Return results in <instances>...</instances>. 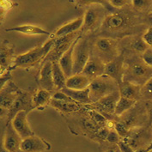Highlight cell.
Instances as JSON below:
<instances>
[{"instance_id": "12", "label": "cell", "mask_w": 152, "mask_h": 152, "mask_svg": "<svg viewBox=\"0 0 152 152\" xmlns=\"http://www.w3.org/2000/svg\"><path fill=\"white\" fill-rule=\"evenodd\" d=\"M125 71L124 67V58L123 57L118 56L111 62L105 64L104 75L110 77L115 80L118 84L123 81V74Z\"/></svg>"}, {"instance_id": "17", "label": "cell", "mask_w": 152, "mask_h": 152, "mask_svg": "<svg viewBox=\"0 0 152 152\" xmlns=\"http://www.w3.org/2000/svg\"><path fill=\"white\" fill-rule=\"evenodd\" d=\"M120 97V94L119 89L115 90L112 93L103 96L100 100H98L96 102H95L98 108L101 111H104L105 113H114L115 111V107L119 101Z\"/></svg>"}, {"instance_id": "47", "label": "cell", "mask_w": 152, "mask_h": 152, "mask_svg": "<svg viewBox=\"0 0 152 152\" xmlns=\"http://www.w3.org/2000/svg\"><path fill=\"white\" fill-rule=\"evenodd\" d=\"M145 150H146V151L149 152L151 151H152V142H151L150 144L147 145V147L145 148Z\"/></svg>"}, {"instance_id": "51", "label": "cell", "mask_w": 152, "mask_h": 152, "mask_svg": "<svg viewBox=\"0 0 152 152\" xmlns=\"http://www.w3.org/2000/svg\"><path fill=\"white\" fill-rule=\"evenodd\" d=\"M152 124V123H151ZM151 135H152V126H151Z\"/></svg>"}, {"instance_id": "14", "label": "cell", "mask_w": 152, "mask_h": 152, "mask_svg": "<svg viewBox=\"0 0 152 152\" xmlns=\"http://www.w3.org/2000/svg\"><path fill=\"white\" fill-rule=\"evenodd\" d=\"M105 64L98 57H90L81 73L92 81L100 76L104 75Z\"/></svg>"}, {"instance_id": "21", "label": "cell", "mask_w": 152, "mask_h": 152, "mask_svg": "<svg viewBox=\"0 0 152 152\" xmlns=\"http://www.w3.org/2000/svg\"><path fill=\"white\" fill-rule=\"evenodd\" d=\"M14 48L9 45L8 41L0 43V70H8L13 63Z\"/></svg>"}, {"instance_id": "25", "label": "cell", "mask_w": 152, "mask_h": 152, "mask_svg": "<svg viewBox=\"0 0 152 152\" xmlns=\"http://www.w3.org/2000/svg\"><path fill=\"white\" fill-rule=\"evenodd\" d=\"M6 31H15V32L22 33L24 34H31V35H50V33L47 31L46 29L34 26L30 24H25V25H21L17 27H13L10 28H7Z\"/></svg>"}, {"instance_id": "32", "label": "cell", "mask_w": 152, "mask_h": 152, "mask_svg": "<svg viewBox=\"0 0 152 152\" xmlns=\"http://www.w3.org/2000/svg\"><path fill=\"white\" fill-rule=\"evenodd\" d=\"M113 129L116 131V132L119 134L120 138H125L128 135L130 129L127 127V126L125 123L122 122H114L113 123Z\"/></svg>"}, {"instance_id": "1", "label": "cell", "mask_w": 152, "mask_h": 152, "mask_svg": "<svg viewBox=\"0 0 152 152\" xmlns=\"http://www.w3.org/2000/svg\"><path fill=\"white\" fill-rule=\"evenodd\" d=\"M54 40H55L53 38H51L43 46L36 47L25 53L20 54L14 59L12 65L10 67V69H28L34 67L35 64L40 63L45 58H47L49 52L51 51L53 46Z\"/></svg>"}, {"instance_id": "41", "label": "cell", "mask_w": 152, "mask_h": 152, "mask_svg": "<svg viewBox=\"0 0 152 152\" xmlns=\"http://www.w3.org/2000/svg\"><path fill=\"white\" fill-rule=\"evenodd\" d=\"M109 131H110V130L107 128V127H106V126L102 127V128L98 131V133H97V134H98V137H99L101 139H107V137L108 135Z\"/></svg>"}, {"instance_id": "29", "label": "cell", "mask_w": 152, "mask_h": 152, "mask_svg": "<svg viewBox=\"0 0 152 152\" xmlns=\"http://www.w3.org/2000/svg\"><path fill=\"white\" fill-rule=\"evenodd\" d=\"M140 96L144 100L152 101V77L141 86Z\"/></svg>"}, {"instance_id": "13", "label": "cell", "mask_w": 152, "mask_h": 152, "mask_svg": "<svg viewBox=\"0 0 152 152\" xmlns=\"http://www.w3.org/2000/svg\"><path fill=\"white\" fill-rule=\"evenodd\" d=\"M32 109H34L32 104V96L29 95V93L23 92L21 90L13 106L9 109L8 116L12 119L16 113L21 110H24L29 113Z\"/></svg>"}, {"instance_id": "10", "label": "cell", "mask_w": 152, "mask_h": 152, "mask_svg": "<svg viewBox=\"0 0 152 152\" xmlns=\"http://www.w3.org/2000/svg\"><path fill=\"white\" fill-rule=\"evenodd\" d=\"M21 89H19L15 83L9 82L0 91V107L10 109L15 102Z\"/></svg>"}, {"instance_id": "45", "label": "cell", "mask_w": 152, "mask_h": 152, "mask_svg": "<svg viewBox=\"0 0 152 152\" xmlns=\"http://www.w3.org/2000/svg\"><path fill=\"white\" fill-rule=\"evenodd\" d=\"M9 3H10V2H7V1H6V2H5V1H4V0H0V6H1V7H4V8H8L9 6H7V4H8Z\"/></svg>"}, {"instance_id": "23", "label": "cell", "mask_w": 152, "mask_h": 152, "mask_svg": "<svg viewBox=\"0 0 152 152\" xmlns=\"http://www.w3.org/2000/svg\"><path fill=\"white\" fill-rule=\"evenodd\" d=\"M52 93L44 88L38 89L32 96V104L34 108L43 109L48 105H50L52 100Z\"/></svg>"}, {"instance_id": "22", "label": "cell", "mask_w": 152, "mask_h": 152, "mask_svg": "<svg viewBox=\"0 0 152 152\" xmlns=\"http://www.w3.org/2000/svg\"><path fill=\"white\" fill-rule=\"evenodd\" d=\"M64 94L70 96L73 101L81 104H92V102L89 97V88L82 89V90H74L64 87L60 89Z\"/></svg>"}, {"instance_id": "3", "label": "cell", "mask_w": 152, "mask_h": 152, "mask_svg": "<svg viewBox=\"0 0 152 152\" xmlns=\"http://www.w3.org/2000/svg\"><path fill=\"white\" fill-rule=\"evenodd\" d=\"M152 77V68L143 63L134 62L124 71L123 81L130 82L137 85H143Z\"/></svg>"}, {"instance_id": "5", "label": "cell", "mask_w": 152, "mask_h": 152, "mask_svg": "<svg viewBox=\"0 0 152 152\" xmlns=\"http://www.w3.org/2000/svg\"><path fill=\"white\" fill-rule=\"evenodd\" d=\"M90 58V51L87 40H81L76 44L73 50V74L81 73Z\"/></svg>"}, {"instance_id": "37", "label": "cell", "mask_w": 152, "mask_h": 152, "mask_svg": "<svg viewBox=\"0 0 152 152\" xmlns=\"http://www.w3.org/2000/svg\"><path fill=\"white\" fill-rule=\"evenodd\" d=\"M120 137L119 136V134L116 132V131L114 130V129H111L110 131H109V132H108V135L107 137V141L108 142V143H110V144H116L119 143V141H120Z\"/></svg>"}, {"instance_id": "16", "label": "cell", "mask_w": 152, "mask_h": 152, "mask_svg": "<svg viewBox=\"0 0 152 152\" xmlns=\"http://www.w3.org/2000/svg\"><path fill=\"white\" fill-rule=\"evenodd\" d=\"M102 23V14L96 9L89 8L83 15V24L82 29L83 31H94Z\"/></svg>"}, {"instance_id": "19", "label": "cell", "mask_w": 152, "mask_h": 152, "mask_svg": "<svg viewBox=\"0 0 152 152\" xmlns=\"http://www.w3.org/2000/svg\"><path fill=\"white\" fill-rule=\"evenodd\" d=\"M91 80L84 76L83 73L73 74L67 78L65 83V87L74 90H82L88 88Z\"/></svg>"}, {"instance_id": "38", "label": "cell", "mask_w": 152, "mask_h": 152, "mask_svg": "<svg viewBox=\"0 0 152 152\" xmlns=\"http://www.w3.org/2000/svg\"><path fill=\"white\" fill-rule=\"evenodd\" d=\"M118 145V147H119V149H120V151L121 152H134L135 151V150L130 145V144L127 143V142H126L124 139H120V141H119V143L117 144Z\"/></svg>"}, {"instance_id": "27", "label": "cell", "mask_w": 152, "mask_h": 152, "mask_svg": "<svg viewBox=\"0 0 152 152\" xmlns=\"http://www.w3.org/2000/svg\"><path fill=\"white\" fill-rule=\"evenodd\" d=\"M50 106L53 107L59 112L64 113H70L77 111L79 108V104L77 102H68L64 101H59L52 98Z\"/></svg>"}, {"instance_id": "31", "label": "cell", "mask_w": 152, "mask_h": 152, "mask_svg": "<svg viewBox=\"0 0 152 152\" xmlns=\"http://www.w3.org/2000/svg\"><path fill=\"white\" fill-rule=\"evenodd\" d=\"M77 4L80 6H88L92 4H101L103 7L109 9V7H112L109 4L108 1L107 0H77Z\"/></svg>"}, {"instance_id": "33", "label": "cell", "mask_w": 152, "mask_h": 152, "mask_svg": "<svg viewBox=\"0 0 152 152\" xmlns=\"http://www.w3.org/2000/svg\"><path fill=\"white\" fill-rule=\"evenodd\" d=\"M149 48H150V47H149L148 44L144 41V39H143V37L136 40L133 42V44H132V48H133L136 52L140 53H143L144 51L147 50Z\"/></svg>"}, {"instance_id": "6", "label": "cell", "mask_w": 152, "mask_h": 152, "mask_svg": "<svg viewBox=\"0 0 152 152\" xmlns=\"http://www.w3.org/2000/svg\"><path fill=\"white\" fill-rule=\"evenodd\" d=\"M77 32L73 33L68 35H64L61 37H56V40H54L53 46L49 52L48 55H51V58L49 61H58L59 58L64 54V53L71 48L72 43L77 40Z\"/></svg>"}, {"instance_id": "43", "label": "cell", "mask_w": 152, "mask_h": 152, "mask_svg": "<svg viewBox=\"0 0 152 152\" xmlns=\"http://www.w3.org/2000/svg\"><path fill=\"white\" fill-rule=\"evenodd\" d=\"M9 109L0 107V118H4L5 116H8Z\"/></svg>"}, {"instance_id": "48", "label": "cell", "mask_w": 152, "mask_h": 152, "mask_svg": "<svg viewBox=\"0 0 152 152\" xmlns=\"http://www.w3.org/2000/svg\"><path fill=\"white\" fill-rule=\"evenodd\" d=\"M134 152H147V151H146L145 148H137V150H135V151Z\"/></svg>"}, {"instance_id": "46", "label": "cell", "mask_w": 152, "mask_h": 152, "mask_svg": "<svg viewBox=\"0 0 152 152\" xmlns=\"http://www.w3.org/2000/svg\"><path fill=\"white\" fill-rule=\"evenodd\" d=\"M119 151H120L119 147H117V148H115V147H111V148H109L108 150H107L105 152H119Z\"/></svg>"}, {"instance_id": "28", "label": "cell", "mask_w": 152, "mask_h": 152, "mask_svg": "<svg viewBox=\"0 0 152 152\" xmlns=\"http://www.w3.org/2000/svg\"><path fill=\"white\" fill-rule=\"evenodd\" d=\"M137 101L129 99L124 96H120L116 107H115V111H114V114L117 116H120L122 114H124L126 112H127L130 110L134 105L136 103Z\"/></svg>"}, {"instance_id": "52", "label": "cell", "mask_w": 152, "mask_h": 152, "mask_svg": "<svg viewBox=\"0 0 152 152\" xmlns=\"http://www.w3.org/2000/svg\"><path fill=\"white\" fill-rule=\"evenodd\" d=\"M149 152H152V151H149Z\"/></svg>"}, {"instance_id": "44", "label": "cell", "mask_w": 152, "mask_h": 152, "mask_svg": "<svg viewBox=\"0 0 152 152\" xmlns=\"http://www.w3.org/2000/svg\"><path fill=\"white\" fill-rule=\"evenodd\" d=\"M6 11H7V9L4 8V7H1V6H0V23H1V21L4 19V15H5Z\"/></svg>"}, {"instance_id": "35", "label": "cell", "mask_w": 152, "mask_h": 152, "mask_svg": "<svg viewBox=\"0 0 152 152\" xmlns=\"http://www.w3.org/2000/svg\"><path fill=\"white\" fill-rule=\"evenodd\" d=\"M143 62L149 67L152 68V48H149L142 53Z\"/></svg>"}, {"instance_id": "42", "label": "cell", "mask_w": 152, "mask_h": 152, "mask_svg": "<svg viewBox=\"0 0 152 152\" xmlns=\"http://www.w3.org/2000/svg\"><path fill=\"white\" fill-rule=\"evenodd\" d=\"M146 110H147V113H148L149 120H150L151 123H152V101H150L147 103V105H146Z\"/></svg>"}, {"instance_id": "30", "label": "cell", "mask_w": 152, "mask_h": 152, "mask_svg": "<svg viewBox=\"0 0 152 152\" xmlns=\"http://www.w3.org/2000/svg\"><path fill=\"white\" fill-rule=\"evenodd\" d=\"M133 8L138 11H144L152 7V0H132Z\"/></svg>"}, {"instance_id": "50", "label": "cell", "mask_w": 152, "mask_h": 152, "mask_svg": "<svg viewBox=\"0 0 152 152\" xmlns=\"http://www.w3.org/2000/svg\"><path fill=\"white\" fill-rule=\"evenodd\" d=\"M16 152H26V151H22V150H19L18 151H16Z\"/></svg>"}, {"instance_id": "20", "label": "cell", "mask_w": 152, "mask_h": 152, "mask_svg": "<svg viewBox=\"0 0 152 152\" xmlns=\"http://www.w3.org/2000/svg\"><path fill=\"white\" fill-rule=\"evenodd\" d=\"M118 85H119L120 96H124V97H126L134 101H137V99L141 97L140 96L141 86L140 85H137L126 81H122Z\"/></svg>"}, {"instance_id": "11", "label": "cell", "mask_w": 152, "mask_h": 152, "mask_svg": "<svg viewBox=\"0 0 152 152\" xmlns=\"http://www.w3.org/2000/svg\"><path fill=\"white\" fill-rule=\"evenodd\" d=\"M22 140V137L14 129L11 123H9L4 137V147L5 151L8 152L18 151L20 150Z\"/></svg>"}, {"instance_id": "36", "label": "cell", "mask_w": 152, "mask_h": 152, "mask_svg": "<svg viewBox=\"0 0 152 152\" xmlns=\"http://www.w3.org/2000/svg\"><path fill=\"white\" fill-rule=\"evenodd\" d=\"M52 98L59 100V101H64V102H76L75 101H73L70 96H68L66 94H64V92H62L61 90L56 91L52 95Z\"/></svg>"}, {"instance_id": "2", "label": "cell", "mask_w": 152, "mask_h": 152, "mask_svg": "<svg viewBox=\"0 0 152 152\" xmlns=\"http://www.w3.org/2000/svg\"><path fill=\"white\" fill-rule=\"evenodd\" d=\"M88 88L90 100L92 103H95L103 96L118 90L119 85L118 83L110 77L102 75L91 81Z\"/></svg>"}, {"instance_id": "53", "label": "cell", "mask_w": 152, "mask_h": 152, "mask_svg": "<svg viewBox=\"0 0 152 152\" xmlns=\"http://www.w3.org/2000/svg\"><path fill=\"white\" fill-rule=\"evenodd\" d=\"M119 152H121V151H119Z\"/></svg>"}, {"instance_id": "40", "label": "cell", "mask_w": 152, "mask_h": 152, "mask_svg": "<svg viewBox=\"0 0 152 152\" xmlns=\"http://www.w3.org/2000/svg\"><path fill=\"white\" fill-rule=\"evenodd\" d=\"M143 39L148 44V46L152 48V26H151L148 28V30L144 33L143 35Z\"/></svg>"}, {"instance_id": "4", "label": "cell", "mask_w": 152, "mask_h": 152, "mask_svg": "<svg viewBox=\"0 0 152 152\" xmlns=\"http://www.w3.org/2000/svg\"><path fill=\"white\" fill-rule=\"evenodd\" d=\"M95 51L96 55L104 64L111 62L118 57V46L116 41L110 38L101 37L95 43Z\"/></svg>"}, {"instance_id": "39", "label": "cell", "mask_w": 152, "mask_h": 152, "mask_svg": "<svg viewBox=\"0 0 152 152\" xmlns=\"http://www.w3.org/2000/svg\"><path fill=\"white\" fill-rule=\"evenodd\" d=\"M108 2L113 8H122L127 4L129 0H108Z\"/></svg>"}, {"instance_id": "18", "label": "cell", "mask_w": 152, "mask_h": 152, "mask_svg": "<svg viewBox=\"0 0 152 152\" xmlns=\"http://www.w3.org/2000/svg\"><path fill=\"white\" fill-rule=\"evenodd\" d=\"M80 38L81 36H78L77 38V40L72 43L71 48L59 58V59L58 61L67 78L73 75V50Z\"/></svg>"}, {"instance_id": "24", "label": "cell", "mask_w": 152, "mask_h": 152, "mask_svg": "<svg viewBox=\"0 0 152 152\" xmlns=\"http://www.w3.org/2000/svg\"><path fill=\"white\" fill-rule=\"evenodd\" d=\"M83 24V16H80L75 20H73L71 23L64 24L62 27H60L55 33L56 37H61L64 35H68L73 33H77L79 29L82 28Z\"/></svg>"}, {"instance_id": "8", "label": "cell", "mask_w": 152, "mask_h": 152, "mask_svg": "<svg viewBox=\"0 0 152 152\" xmlns=\"http://www.w3.org/2000/svg\"><path fill=\"white\" fill-rule=\"evenodd\" d=\"M51 145L46 140L36 135L23 138L20 150L26 152H44L49 151Z\"/></svg>"}, {"instance_id": "26", "label": "cell", "mask_w": 152, "mask_h": 152, "mask_svg": "<svg viewBox=\"0 0 152 152\" xmlns=\"http://www.w3.org/2000/svg\"><path fill=\"white\" fill-rule=\"evenodd\" d=\"M53 77L54 86L57 90H60L65 87L67 77L58 61L53 62Z\"/></svg>"}, {"instance_id": "49", "label": "cell", "mask_w": 152, "mask_h": 152, "mask_svg": "<svg viewBox=\"0 0 152 152\" xmlns=\"http://www.w3.org/2000/svg\"><path fill=\"white\" fill-rule=\"evenodd\" d=\"M150 16H152V7L151 8V12H150Z\"/></svg>"}, {"instance_id": "9", "label": "cell", "mask_w": 152, "mask_h": 152, "mask_svg": "<svg viewBox=\"0 0 152 152\" xmlns=\"http://www.w3.org/2000/svg\"><path fill=\"white\" fill-rule=\"evenodd\" d=\"M28 113L27 111L21 110L14 115L10 122L12 126L18 132V134L22 137V138L34 135V132L28 120Z\"/></svg>"}, {"instance_id": "15", "label": "cell", "mask_w": 152, "mask_h": 152, "mask_svg": "<svg viewBox=\"0 0 152 152\" xmlns=\"http://www.w3.org/2000/svg\"><path fill=\"white\" fill-rule=\"evenodd\" d=\"M40 87L52 94H53L55 91V86L53 83V62L48 60L45 64H43L40 72Z\"/></svg>"}, {"instance_id": "34", "label": "cell", "mask_w": 152, "mask_h": 152, "mask_svg": "<svg viewBox=\"0 0 152 152\" xmlns=\"http://www.w3.org/2000/svg\"><path fill=\"white\" fill-rule=\"evenodd\" d=\"M10 79H11L10 70H7L6 72H3L2 74H0V91L10 81Z\"/></svg>"}, {"instance_id": "7", "label": "cell", "mask_w": 152, "mask_h": 152, "mask_svg": "<svg viewBox=\"0 0 152 152\" xmlns=\"http://www.w3.org/2000/svg\"><path fill=\"white\" fill-rule=\"evenodd\" d=\"M131 23L130 18L124 13H114L106 16L103 20L105 29L110 32H117L128 28Z\"/></svg>"}]
</instances>
